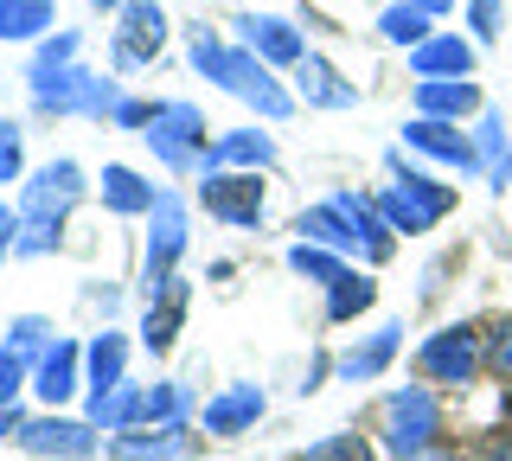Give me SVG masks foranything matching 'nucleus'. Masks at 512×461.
Returning <instances> with one entry per match:
<instances>
[{
    "label": "nucleus",
    "mask_w": 512,
    "mask_h": 461,
    "mask_svg": "<svg viewBox=\"0 0 512 461\" xmlns=\"http://www.w3.org/2000/svg\"><path fill=\"white\" fill-rule=\"evenodd\" d=\"M493 186H512V154H506V167H500V180H493Z\"/></svg>",
    "instance_id": "nucleus-45"
},
{
    "label": "nucleus",
    "mask_w": 512,
    "mask_h": 461,
    "mask_svg": "<svg viewBox=\"0 0 512 461\" xmlns=\"http://www.w3.org/2000/svg\"><path fill=\"white\" fill-rule=\"evenodd\" d=\"M148 148L167 173H205L212 167V141H205V109L199 103H154V122L148 129Z\"/></svg>",
    "instance_id": "nucleus-6"
},
{
    "label": "nucleus",
    "mask_w": 512,
    "mask_h": 461,
    "mask_svg": "<svg viewBox=\"0 0 512 461\" xmlns=\"http://www.w3.org/2000/svg\"><path fill=\"white\" fill-rule=\"evenodd\" d=\"M416 372H423V385H474V378L487 372V333L436 327L416 346Z\"/></svg>",
    "instance_id": "nucleus-7"
},
{
    "label": "nucleus",
    "mask_w": 512,
    "mask_h": 461,
    "mask_svg": "<svg viewBox=\"0 0 512 461\" xmlns=\"http://www.w3.org/2000/svg\"><path fill=\"white\" fill-rule=\"evenodd\" d=\"M295 103H308V109H352L359 103V84H352V77H340L327 65V58H301L295 65Z\"/></svg>",
    "instance_id": "nucleus-20"
},
{
    "label": "nucleus",
    "mask_w": 512,
    "mask_h": 461,
    "mask_svg": "<svg viewBox=\"0 0 512 461\" xmlns=\"http://www.w3.org/2000/svg\"><path fill=\"white\" fill-rule=\"evenodd\" d=\"M167 7L160 0H122L116 7V71H135L167 45Z\"/></svg>",
    "instance_id": "nucleus-11"
},
{
    "label": "nucleus",
    "mask_w": 512,
    "mask_h": 461,
    "mask_svg": "<svg viewBox=\"0 0 512 461\" xmlns=\"http://www.w3.org/2000/svg\"><path fill=\"white\" fill-rule=\"evenodd\" d=\"M487 372L512 385V321H500V327L487 333Z\"/></svg>",
    "instance_id": "nucleus-36"
},
{
    "label": "nucleus",
    "mask_w": 512,
    "mask_h": 461,
    "mask_svg": "<svg viewBox=\"0 0 512 461\" xmlns=\"http://www.w3.org/2000/svg\"><path fill=\"white\" fill-rule=\"evenodd\" d=\"M7 346H13L20 359H39L45 346H52V321H39V314H20V321L7 327Z\"/></svg>",
    "instance_id": "nucleus-34"
},
{
    "label": "nucleus",
    "mask_w": 512,
    "mask_h": 461,
    "mask_svg": "<svg viewBox=\"0 0 512 461\" xmlns=\"http://www.w3.org/2000/svg\"><path fill=\"white\" fill-rule=\"evenodd\" d=\"M263 410H269L263 385H224L218 397H205V436H244L263 423Z\"/></svg>",
    "instance_id": "nucleus-19"
},
{
    "label": "nucleus",
    "mask_w": 512,
    "mask_h": 461,
    "mask_svg": "<svg viewBox=\"0 0 512 461\" xmlns=\"http://www.w3.org/2000/svg\"><path fill=\"white\" fill-rule=\"evenodd\" d=\"M212 167H244V173H269L276 167V141L263 129H224L212 141Z\"/></svg>",
    "instance_id": "nucleus-23"
},
{
    "label": "nucleus",
    "mask_w": 512,
    "mask_h": 461,
    "mask_svg": "<svg viewBox=\"0 0 512 461\" xmlns=\"http://www.w3.org/2000/svg\"><path fill=\"white\" fill-rule=\"evenodd\" d=\"M77 58V33H52V39H39V52H32V71L26 77H52V71H64Z\"/></svg>",
    "instance_id": "nucleus-35"
},
{
    "label": "nucleus",
    "mask_w": 512,
    "mask_h": 461,
    "mask_svg": "<svg viewBox=\"0 0 512 461\" xmlns=\"http://www.w3.org/2000/svg\"><path fill=\"white\" fill-rule=\"evenodd\" d=\"M474 154H480V173H487V180H500V167H506V154H512V129H506L500 109H480V122H474Z\"/></svg>",
    "instance_id": "nucleus-29"
},
{
    "label": "nucleus",
    "mask_w": 512,
    "mask_h": 461,
    "mask_svg": "<svg viewBox=\"0 0 512 461\" xmlns=\"http://www.w3.org/2000/svg\"><path fill=\"white\" fill-rule=\"evenodd\" d=\"M391 173H397V180L384 186V193H372V205H378V218L397 237H423V231H436L442 218L455 212V186H442V180H429V173L404 167V154H391Z\"/></svg>",
    "instance_id": "nucleus-4"
},
{
    "label": "nucleus",
    "mask_w": 512,
    "mask_h": 461,
    "mask_svg": "<svg viewBox=\"0 0 512 461\" xmlns=\"http://www.w3.org/2000/svg\"><path fill=\"white\" fill-rule=\"evenodd\" d=\"M436 442H442L436 391H429V385H404V391L384 397V410H378V449L384 455H391V461H416L423 449H436Z\"/></svg>",
    "instance_id": "nucleus-5"
},
{
    "label": "nucleus",
    "mask_w": 512,
    "mask_h": 461,
    "mask_svg": "<svg viewBox=\"0 0 512 461\" xmlns=\"http://www.w3.org/2000/svg\"><path fill=\"white\" fill-rule=\"evenodd\" d=\"M20 129H13V122H0V180H20Z\"/></svg>",
    "instance_id": "nucleus-39"
},
{
    "label": "nucleus",
    "mask_w": 512,
    "mask_h": 461,
    "mask_svg": "<svg viewBox=\"0 0 512 461\" xmlns=\"http://www.w3.org/2000/svg\"><path fill=\"white\" fill-rule=\"evenodd\" d=\"M487 461H512V429H506V436H500V442L487 449Z\"/></svg>",
    "instance_id": "nucleus-44"
},
{
    "label": "nucleus",
    "mask_w": 512,
    "mask_h": 461,
    "mask_svg": "<svg viewBox=\"0 0 512 461\" xmlns=\"http://www.w3.org/2000/svg\"><path fill=\"white\" fill-rule=\"evenodd\" d=\"M378 33L391 39V45H410V52H416V45L429 39V13L410 7V0H391V7L378 13Z\"/></svg>",
    "instance_id": "nucleus-31"
},
{
    "label": "nucleus",
    "mask_w": 512,
    "mask_h": 461,
    "mask_svg": "<svg viewBox=\"0 0 512 461\" xmlns=\"http://www.w3.org/2000/svg\"><path fill=\"white\" fill-rule=\"evenodd\" d=\"M141 417H148V391L122 378V385L109 391V397H90V417H84V423H96L103 436H116V429H135Z\"/></svg>",
    "instance_id": "nucleus-27"
},
{
    "label": "nucleus",
    "mask_w": 512,
    "mask_h": 461,
    "mask_svg": "<svg viewBox=\"0 0 512 461\" xmlns=\"http://www.w3.org/2000/svg\"><path fill=\"white\" fill-rule=\"evenodd\" d=\"M506 429H512V385H506Z\"/></svg>",
    "instance_id": "nucleus-46"
},
{
    "label": "nucleus",
    "mask_w": 512,
    "mask_h": 461,
    "mask_svg": "<svg viewBox=\"0 0 512 461\" xmlns=\"http://www.w3.org/2000/svg\"><path fill=\"white\" fill-rule=\"evenodd\" d=\"M116 84L96 71H77L64 65L52 77H32V109H45V116H116Z\"/></svg>",
    "instance_id": "nucleus-8"
},
{
    "label": "nucleus",
    "mask_w": 512,
    "mask_h": 461,
    "mask_svg": "<svg viewBox=\"0 0 512 461\" xmlns=\"http://www.w3.org/2000/svg\"><path fill=\"white\" fill-rule=\"evenodd\" d=\"M416 461H468V455H461V449H448V442H436V449H423Z\"/></svg>",
    "instance_id": "nucleus-42"
},
{
    "label": "nucleus",
    "mask_w": 512,
    "mask_h": 461,
    "mask_svg": "<svg viewBox=\"0 0 512 461\" xmlns=\"http://www.w3.org/2000/svg\"><path fill=\"white\" fill-rule=\"evenodd\" d=\"M96 7H122V0H96Z\"/></svg>",
    "instance_id": "nucleus-47"
},
{
    "label": "nucleus",
    "mask_w": 512,
    "mask_h": 461,
    "mask_svg": "<svg viewBox=\"0 0 512 461\" xmlns=\"http://www.w3.org/2000/svg\"><path fill=\"white\" fill-rule=\"evenodd\" d=\"M199 205L218 218V225H231V231H256L263 225V180L244 173V167H205Z\"/></svg>",
    "instance_id": "nucleus-9"
},
{
    "label": "nucleus",
    "mask_w": 512,
    "mask_h": 461,
    "mask_svg": "<svg viewBox=\"0 0 512 461\" xmlns=\"http://www.w3.org/2000/svg\"><path fill=\"white\" fill-rule=\"evenodd\" d=\"M474 39H461V33H429L423 45L410 52V71L416 77H474Z\"/></svg>",
    "instance_id": "nucleus-21"
},
{
    "label": "nucleus",
    "mask_w": 512,
    "mask_h": 461,
    "mask_svg": "<svg viewBox=\"0 0 512 461\" xmlns=\"http://www.w3.org/2000/svg\"><path fill=\"white\" fill-rule=\"evenodd\" d=\"M186 295H192V289L173 276L167 289L148 301V314H141V346H148V353H173V340H180V321H186Z\"/></svg>",
    "instance_id": "nucleus-22"
},
{
    "label": "nucleus",
    "mask_w": 512,
    "mask_h": 461,
    "mask_svg": "<svg viewBox=\"0 0 512 461\" xmlns=\"http://www.w3.org/2000/svg\"><path fill=\"white\" fill-rule=\"evenodd\" d=\"M186 410H192L186 385H154L148 391V417H141V423H186Z\"/></svg>",
    "instance_id": "nucleus-33"
},
{
    "label": "nucleus",
    "mask_w": 512,
    "mask_h": 461,
    "mask_svg": "<svg viewBox=\"0 0 512 461\" xmlns=\"http://www.w3.org/2000/svg\"><path fill=\"white\" fill-rule=\"evenodd\" d=\"M468 26H474V45H493L500 39V0H468Z\"/></svg>",
    "instance_id": "nucleus-38"
},
{
    "label": "nucleus",
    "mask_w": 512,
    "mask_h": 461,
    "mask_svg": "<svg viewBox=\"0 0 512 461\" xmlns=\"http://www.w3.org/2000/svg\"><path fill=\"white\" fill-rule=\"evenodd\" d=\"M237 45H250L263 65H282V71H295L301 58H308V39H301V26L295 20H276V13H237Z\"/></svg>",
    "instance_id": "nucleus-13"
},
{
    "label": "nucleus",
    "mask_w": 512,
    "mask_h": 461,
    "mask_svg": "<svg viewBox=\"0 0 512 461\" xmlns=\"http://www.w3.org/2000/svg\"><path fill=\"white\" fill-rule=\"evenodd\" d=\"M295 231L320 250H340V257H365V263H384L397 250V231L378 218V205L365 193H333L327 205H308L295 218Z\"/></svg>",
    "instance_id": "nucleus-2"
},
{
    "label": "nucleus",
    "mask_w": 512,
    "mask_h": 461,
    "mask_svg": "<svg viewBox=\"0 0 512 461\" xmlns=\"http://www.w3.org/2000/svg\"><path fill=\"white\" fill-rule=\"evenodd\" d=\"M77 199H84V167H77V161H45L39 173H32V180H26V205H20V257H45V250H58L64 218H71Z\"/></svg>",
    "instance_id": "nucleus-3"
},
{
    "label": "nucleus",
    "mask_w": 512,
    "mask_h": 461,
    "mask_svg": "<svg viewBox=\"0 0 512 461\" xmlns=\"http://www.w3.org/2000/svg\"><path fill=\"white\" fill-rule=\"evenodd\" d=\"M20 449L32 455H52V461H90L96 455V423H71V417H32L20 429Z\"/></svg>",
    "instance_id": "nucleus-15"
},
{
    "label": "nucleus",
    "mask_w": 512,
    "mask_h": 461,
    "mask_svg": "<svg viewBox=\"0 0 512 461\" xmlns=\"http://www.w3.org/2000/svg\"><path fill=\"white\" fill-rule=\"evenodd\" d=\"M404 148L423 154L436 167H455V173H480V154H474V135L461 122H436V116H416L404 122Z\"/></svg>",
    "instance_id": "nucleus-12"
},
{
    "label": "nucleus",
    "mask_w": 512,
    "mask_h": 461,
    "mask_svg": "<svg viewBox=\"0 0 512 461\" xmlns=\"http://www.w3.org/2000/svg\"><path fill=\"white\" fill-rule=\"evenodd\" d=\"M13 250H20V212H13V205H0V263H7Z\"/></svg>",
    "instance_id": "nucleus-40"
},
{
    "label": "nucleus",
    "mask_w": 512,
    "mask_h": 461,
    "mask_svg": "<svg viewBox=\"0 0 512 461\" xmlns=\"http://www.w3.org/2000/svg\"><path fill=\"white\" fill-rule=\"evenodd\" d=\"M301 461H378V449L365 436H352V429H340V436H320L301 449Z\"/></svg>",
    "instance_id": "nucleus-32"
},
{
    "label": "nucleus",
    "mask_w": 512,
    "mask_h": 461,
    "mask_svg": "<svg viewBox=\"0 0 512 461\" xmlns=\"http://www.w3.org/2000/svg\"><path fill=\"white\" fill-rule=\"evenodd\" d=\"M20 391H26V359L13 353V346H0V410H7Z\"/></svg>",
    "instance_id": "nucleus-37"
},
{
    "label": "nucleus",
    "mask_w": 512,
    "mask_h": 461,
    "mask_svg": "<svg viewBox=\"0 0 512 461\" xmlns=\"http://www.w3.org/2000/svg\"><path fill=\"white\" fill-rule=\"evenodd\" d=\"M410 7H423V13H429V20H442V13H448V7H455V0H410Z\"/></svg>",
    "instance_id": "nucleus-43"
},
{
    "label": "nucleus",
    "mask_w": 512,
    "mask_h": 461,
    "mask_svg": "<svg viewBox=\"0 0 512 461\" xmlns=\"http://www.w3.org/2000/svg\"><path fill=\"white\" fill-rule=\"evenodd\" d=\"M116 122H122V129H148V122H154V103L122 97V103H116Z\"/></svg>",
    "instance_id": "nucleus-41"
},
{
    "label": "nucleus",
    "mask_w": 512,
    "mask_h": 461,
    "mask_svg": "<svg viewBox=\"0 0 512 461\" xmlns=\"http://www.w3.org/2000/svg\"><path fill=\"white\" fill-rule=\"evenodd\" d=\"M397 353H404V327L384 321L378 333H365L359 346H346V353L333 359V378H340V385H372V378H384V365Z\"/></svg>",
    "instance_id": "nucleus-16"
},
{
    "label": "nucleus",
    "mask_w": 512,
    "mask_h": 461,
    "mask_svg": "<svg viewBox=\"0 0 512 461\" xmlns=\"http://www.w3.org/2000/svg\"><path fill=\"white\" fill-rule=\"evenodd\" d=\"M122 365H128V340L103 327V333L84 346V385H90V397H109V391H116L122 378H128Z\"/></svg>",
    "instance_id": "nucleus-24"
},
{
    "label": "nucleus",
    "mask_w": 512,
    "mask_h": 461,
    "mask_svg": "<svg viewBox=\"0 0 512 461\" xmlns=\"http://www.w3.org/2000/svg\"><path fill=\"white\" fill-rule=\"evenodd\" d=\"M52 26H58L52 0H0V39L32 45V39H52Z\"/></svg>",
    "instance_id": "nucleus-26"
},
{
    "label": "nucleus",
    "mask_w": 512,
    "mask_h": 461,
    "mask_svg": "<svg viewBox=\"0 0 512 461\" xmlns=\"http://www.w3.org/2000/svg\"><path fill=\"white\" fill-rule=\"evenodd\" d=\"M487 109L474 77H416V116H436V122H468Z\"/></svg>",
    "instance_id": "nucleus-17"
},
{
    "label": "nucleus",
    "mask_w": 512,
    "mask_h": 461,
    "mask_svg": "<svg viewBox=\"0 0 512 461\" xmlns=\"http://www.w3.org/2000/svg\"><path fill=\"white\" fill-rule=\"evenodd\" d=\"M154 199H160V186L154 180H141L135 167H103V205L116 218H141V212H154Z\"/></svg>",
    "instance_id": "nucleus-25"
},
{
    "label": "nucleus",
    "mask_w": 512,
    "mask_h": 461,
    "mask_svg": "<svg viewBox=\"0 0 512 461\" xmlns=\"http://www.w3.org/2000/svg\"><path fill=\"white\" fill-rule=\"evenodd\" d=\"M186 257V205L173 193L154 199L148 212V257H141V289H148V301L173 282V263Z\"/></svg>",
    "instance_id": "nucleus-10"
},
{
    "label": "nucleus",
    "mask_w": 512,
    "mask_h": 461,
    "mask_svg": "<svg viewBox=\"0 0 512 461\" xmlns=\"http://www.w3.org/2000/svg\"><path fill=\"white\" fill-rule=\"evenodd\" d=\"M372 301H378V282L365 276V269H346V276L327 289V321H333V327H346V321H359Z\"/></svg>",
    "instance_id": "nucleus-28"
},
{
    "label": "nucleus",
    "mask_w": 512,
    "mask_h": 461,
    "mask_svg": "<svg viewBox=\"0 0 512 461\" xmlns=\"http://www.w3.org/2000/svg\"><path fill=\"white\" fill-rule=\"evenodd\" d=\"M192 65H199L205 77H212V84L224 90V97L250 103L263 122H288V116H295V90H282L276 65H263V58H256L250 45H231V39H218L212 26H199V33H192Z\"/></svg>",
    "instance_id": "nucleus-1"
},
{
    "label": "nucleus",
    "mask_w": 512,
    "mask_h": 461,
    "mask_svg": "<svg viewBox=\"0 0 512 461\" xmlns=\"http://www.w3.org/2000/svg\"><path fill=\"white\" fill-rule=\"evenodd\" d=\"M77 385H84V346H77V340H52L39 353V365H32V391H39V404L58 410Z\"/></svg>",
    "instance_id": "nucleus-18"
},
{
    "label": "nucleus",
    "mask_w": 512,
    "mask_h": 461,
    "mask_svg": "<svg viewBox=\"0 0 512 461\" xmlns=\"http://www.w3.org/2000/svg\"><path fill=\"white\" fill-rule=\"evenodd\" d=\"M288 269H295V276H308V282H320V289H333V282L346 276L340 250H320V244H308V237H295V244H288Z\"/></svg>",
    "instance_id": "nucleus-30"
},
{
    "label": "nucleus",
    "mask_w": 512,
    "mask_h": 461,
    "mask_svg": "<svg viewBox=\"0 0 512 461\" xmlns=\"http://www.w3.org/2000/svg\"><path fill=\"white\" fill-rule=\"evenodd\" d=\"M192 449H199V436L186 423H135V429L109 436V455L116 461H180Z\"/></svg>",
    "instance_id": "nucleus-14"
}]
</instances>
